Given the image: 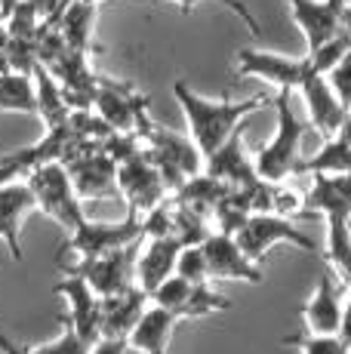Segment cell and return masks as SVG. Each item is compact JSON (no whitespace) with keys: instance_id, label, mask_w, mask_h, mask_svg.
<instances>
[{"instance_id":"cell-33","label":"cell","mask_w":351,"mask_h":354,"mask_svg":"<svg viewBox=\"0 0 351 354\" xmlns=\"http://www.w3.org/2000/svg\"><path fill=\"white\" fill-rule=\"evenodd\" d=\"M173 3H179V10L188 16V12H191L194 6L200 3V0H173ZM216 3L228 6V10H231L234 16H240V22H244L247 28H249V34H256V37H259V31H262V28H259V22H256V19H253V12L247 10V3H244V0H216Z\"/></svg>"},{"instance_id":"cell-36","label":"cell","mask_w":351,"mask_h":354,"mask_svg":"<svg viewBox=\"0 0 351 354\" xmlns=\"http://www.w3.org/2000/svg\"><path fill=\"white\" fill-rule=\"evenodd\" d=\"M19 176H25V169H19V167H12V163L0 160V185H6V182L19 179Z\"/></svg>"},{"instance_id":"cell-27","label":"cell","mask_w":351,"mask_h":354,"mask_svg":"<svg viewBox=\"0 0 351 354\" xmlns=\"http://www.w3.org/2000/svg\"><path fill=\"white\" fill-rule=\"evenodd\" d=\"M231 308V299L222 296L219 290H213L210 283H194L188 290V296L176 305L173 315L179 321H194V317H207V315H219V311Z\"/></svg>"},{"instance_id":"cell-39","label":"cell","mask_w":351,"mask_h":354,"mask_svg":"<svg viewBox=\"0 0 351 354\" xmlns=\"http://www.w3.org/2000/svg\"><path fill=\"white\" fill-rule=\"evenodd\" d=\"M339 139H345L348 145H351V111H345V120H342V127H339Z\"/></svg>"},{"instance_id":"cell-6","label":"cell","mask_w":351,"mask_h":354,"mask_svg":"<svg viewBox=\"0 0 351 354\" xmlns=\"http://www.w3.org/2000/svg\"><path fill=\"white\" fill-rule=\"evenodd\" d=\"M148 96H142L133 84L124 80H111V77H99V90H96V108L102 114V120L114 133H136L142 136L151 127V114H148Z\"/></svg>"},{"instance_id":"cell-3","label":"cell","mask_w":351,"mask_h":354,"mask_svg":"<svg viewBox=\"0 0 351 354\" xmlns=\"http://www.w3.org/2000/svg\"><path fill=\"white\" fill-rule=\"evenodd\" d=\"M139 139H142V148H145V158L160 169V176H164L167 188L173 194L185 185V179L204 173V154H200V148L188 136L173 133V129L151 120V127Z\"/></svg>"},{"instance_id":"cell-10","label":"cell","mask_w":351,"mask_h":354,"mask_svg":"<svg viewBox=\"0 0 351 354\" xmlns=\"http://www.w3.org/2000/svg\"><path fill=\"white\" fill-rule=\"evenodd\" d=\"M234 241L240 243V250H244L253 262H262L268 250L278 247V243H293V247L305 250V253H317L314 241L308 234H302L293 219H281V216H274V213H253L244 225L238 228Z\"/></svg>"},{"instance_id":"cell-18","label":"cell","mask_w":351,"mask_h":354,"mask_svg":"<svg viewBox=\"0 0 351 354\" xmlns=\"http://www.w3.org/2000/svg\"><path fill=\"white\" fill-rule=\"evenodd\" d=\"M204 173H210L213 179L225 182L228 188H247L253 182H259V173H256V160L247 158L244 151V136L234 129L225 142L204 160Z\"/></svg>"},{"instance_id":"cell-19","label":"cell","mask_w":351,"mask_h":354,"mask_svg":"<svg viewBox=\"0 0 351 354\" xmlns=\"http://www.w3.org/2000/svg\"><path fill=\"white\" fill-rule=\"evenodd\" d=\"M185 243L179 237H148L145 250L136 259V283L151 296L170 274H176V262Z\"/></svg>"},{"instance_id":"cell-25","label":"cell","mask_w":351,"mask_h":354,"mask_svg":"<svg viewBox=\"0 0 351 354\" xmlns=\"http://www.w3.org/2000/svg\"><path fill=\"white\" fill-rule=\"evenodd\" d=\"M314 173H339L351 176V145L339 136H327L321 145V151H314L312 158L296 163L293 176H314Z\"/></svg>"},{"instance_id":"cell-5","label":"cell","mask_w":351,"mask_h":354,"mask_svg":"<svg viewBox=\"0 0 351 354\" xmlns=\"http://www.w3.org/2000/svg\"><path fill=\"white\" fill-rule=\"evenodd\" d=\"M25 182L31 185L37 201V213H44L46 219H53L59 228L74 231L84 216V201L74 192L68 169L62 163H40V167H31L25 173Z\"/></svg>"},{"instance_id":"cell-37","label":"cell","mask_w":351,"mask_h":354,"mask_svg":"<svg viewBox=\"0 0 351 354\" xmlns=\"http://www.w3.org/2000/svg\"><path fill=\"white\" fill-rule=\"evenodd\" d=\"M0 351L3 354H25V345H16L6 333H0Z\"/></svg>"},{"instance_id":"cell-26","label":"cell","mask_w":351,"mask_h":354,"mask_svg":"<svg viewBox=\"0 0 351 354\" xmlns=\"http://www.w3.org/2000/svg\"><path fill=\"white\" fill-rule=\"evenodd\" d=\"M0 111L37 114V93L31 74L0 71Z\"/></svg>"},{"instance_id":"cell-34","label":"cell","mask_w":351,"mask_h":354,"mask_svg":"<svg viewBox=\"0 0 351 354\" xmlns=\"http://www.w3.org/2000/svg\"><path fill=\"white\" fill-rule=\"evenodd\" d=\"M126 351H130V342H126V339H108V336L96 339L90 348V354H126Z\"/></svg>"},{"instance_id":"cell-9","label":"cell","mask_w":351,"mask_h":354,"mask_svg":"<svg viewBox=\"0 0 351 354\" xmlns=\"http://www.w3.org/2000/svg\"><path fill=\"white\" fill-rule=\"evenodd\" d=\"M139 250H142V241L136 243H126L120 250H111V253H102V256H93V259H80L77 265H71V274H80L93 290L96 296H114L120 290H130L136 283V259H139Z\"/></svg>"},{"instance_id":"cell-8","label":"cell","mask_w":351,"mask_h":354,"mask_svg":"<svg viewBox=\"0 0 351 354\" xmlns=\"http://www.w3.org/2000/svg\"><path fill=\"white\" fill-rule=\"evenodd\" d=\"M136 241H145L142 237V216L136 213H126V219H120V222L84 219L74 231H68L59 253H77L80 259H93V256L111 253V250H120Z\"/></svg>"},{"instance_id":"cell-43","label":"cell","mask_w":351,"mask_h":354,"mask_svg":"<svg viewBox=\"0 0 351 354\" xmlns=\"http://www.w3.org/2000/svg\"><path fill=\"white\" fill-rule=\"evenodd\" d=\"M342 3H345V0H342Z\"/></svg>"},{"instance_id":"cell-30","label":"cell","mask_w":351,"mask_h":354,"mask_svg":"<svg viewBox=\"0 0 351 354\" xmlns=\"http://www.w3.org/2000/svg\"><path fill=\"white\" fill-rule=\"evenodd\" d=\"M176 274H182L191 283H210V274H207V256L200 243H188L182 247L179 262H176Z\"/></svg>"},{"instance_id":"cell-42","label":"cell","mask_w":351,"mask_h":354,"mask_svg":"<svg viewBox=\"0 0 351 354\" xmlns=\"http://www.w3.org/2000/svg\"><path fill=\"white\" fill-rule=\"evenodd\" d=\"M348 354H351V348H348Z\"/></svg>"},{"instance_id":"cell-28","label":"cell","mask_w":351,"mask_h":354,"mask_svg":"<svg viewBox=\"0 0 351 354\" xmlns=\"http://www.w3.org/2000/svg\"><path fill=\"white\" fill-rule=\"evenodd\" d=\"M268 213L281 216V219H308V216H314L308 209V192L287 185V182H272V207H268Z\"/></svg>"},{"instance_id":"cell-31","label":"cell","mask_w":351,"mask_h":354,"mask_svg":"<svg viewBox=\"0 0 351 354\" xmlns=\"http://www.w3.org/2000/svg\"><path fill=\"white\" fill-rule=\"evenodd\" d=\"M281 345H293L302 354H348V345L339 336H287Z\"/></svg>"},{"instance_id":"cell-35","label":"cell","mask_w":351,"mask_h":354,"mask_svg":"<svg viewBox=\"0 0 351 354\" xmlns=\"http://www.w3.org/2000/svg\"><path fill=\"white\" fill-rule=\"evenodd\" d=\"M339 339L351 348V290H348V302L342 305V324H339Z\"/></svg>"},{"instance_id":"cell-40","label":"cell","mask_w":351,"mask_h":354,"mask_svg":"<svg viewBox=\"0 0 351 354\" xmlns=\"http://www.w3.org/2000/svg\"><path fill=\"white\" fill-rule=\"evenodd\" d=\"M19 3H22V0H0V19H10V12L16 10Z\"/></svg>"},{"instance_id":"cell-21","label":"cell","mask_w":351,"mask_h":354,"mask_svg":"<svg viewBox=\"0 0 351 354\" xmlns=\"http://www.w3.org/2000/svg\"><path fill=\"white\" fill-rule=\"evenodd\" d=\"M176 324H182L179 317L151 302L145 308V315H142V321L136 324V330L130 333L126 342H130V348L139 351V354H167Z\"/></svg>"},{"instance_id":"cell-14","label":"cell","mask_w":351,"mask_h":354,"mask_svg":"<svg viewBox=\"0 0 351 354\" xmlns=\"http://www.w3.org/2000/svg\"><path fill=\"white\" fill-rule=\"evenodd\" d=\"M148 305H151V296L139 283H133L130 290L114 292V296H105L102 315H99V339H130V333L136 330Z\"/></svg>"},{"instance_id":"cell-41","label":"cell","mask_w":351,"mask_h":354,"mask_svg":"<svg viewBox=\"0 0 351 354\" xmlns=\"http://www.w3.org/2000/svg\"><path fill=\"white\" fill-rule=\"evenodd\" d=\"M90 3H102V0H90Z\"/></svg>"},{"instance_id":"cell-12","label":"cell","mask_w":351,"mask_h":354,"mask_svg":"<svg viewBox=\"0 0 351 354\" xmlns=\"http://www.w3.org/2000/svg\"><path fill=\"white\" fill-rule=\"evenodd\" d=\"M204 256H207V274L213 281H247V283H262L265 274H262L259 262H253L240 243L234 241V234H222V231H213L204 243Z\"/></svg>"},{"instance_id":"cell-17","label":"cell","mask_w":351,"mask_h":354,"mask_svg":"<svg viewBox=\"0 0 351 354\" xmlns=\"http://www.w3.org/2000/svg\"><path fill=\"white\" fill-rule=\"evenodd\" d=\"M293 12V22L305 34L308 53L323 46L339 34V16H342V0H283Z\"/></svg>"},{"instance_id":"cell-11","label":"cell","mask_w":351,"mask_h":354,"mask_svg":"<svg viewBox=\"0 0 351 354\" xmlns=\"http://www.w3.org/2000/svg\"><path fill=\"white\" fill-rule=\"evenodd\" d=\"M312 68H314L312 56L290 59L262 50H238V56H234V71L240 77H259L265 84L278 86V90H299Z\"/></svg>"},{"instance_id":"cell-4","label":"cell","mask_w":351,"mask_h":354,"mask_svg":"<svg viewBox=\"0 0 351 354\" xmlns=\"http://www.w3.org/2000/svg\"><path fill=\"white\" fill-rule=\"evenodd\" d=\"M62 167L80 201H108L117 197V160L105 151V139H80L65 154Z\"/></svg>"},{"instance_id":"cell-15","label":"cell","mask_w":351,"mask_h":354,"mask_svg":"<svg viewBox=\"0 0 351 354\" xmlns=\"http://www.w3.org/2000/svg\"><path fill=\"white\" fill-rule=\"evenodd\" d=\"M299 93H302V99H305V105H308V124H312L323 139L339 133L342 120H345V108H342V102L336 99L333 86L327 84V74H323L317 65L308 71V77L302 80Z\"/></svg>"},{"instance_id":"cell-38","label":"cell","mask_w":351,"mask_h":354,"mask_svg":"<svg viewBox=\"0 0 351 354\" xmlns=\"http://www.w3.org/2000/svg\"><path fill=\"white\" fill-rule=\"evenodd\" d=\"M339 31H345L348 34V40H351V3L345 0V6H342V16H339Z\"/></svg>"},{"instance_id":"cell-29","label":"cell","mask_w":351,"mask_h":354,"mask_svg":"<svg viewBox=\"0 0 351 354\" xmlns=\"http://www.w3.org/2000/svg\"><path fill=\"white\" fill-rule=\"evenodd\" d=\"M59 324H62V336L53 339V342H46V345H37V348L25 345V354H90L93 345L86 342L77 330H74V324H71L68 315L59 317Z\"/></svg>"},{"instance_id":"cell-32","label":"cell","mask_w":351,"mask_h":354,"mask_svg":"<svg viewBox=\"0 0 351 354\" xmlns=\"http://www.w3.org/2000/svg\"><path fill=\"white\" fill-rule=\"evenodd\" d=\"M327 84L333 86V93H336V99L342 102V108L351 111V46H348L345 56L327 71Z\"/></svg>"},{"instance_id":"cell-2","label":"cell","mask_w":351,"mask_h":354,"mask_svg":"<svg viewBox=\"0 0 351 354\" xmlns=\"http://www.w3.org/2000/svg\"><path fill=\"white\" fill-rule=\"evenodd\" d=\"M290 93L293 90H278L274 96V111H278V129H274V139L256 154V173L265 182H283L296 173V163H299V148H302V136L312 124L299 118L290 105Z\"/></svg>"},{"instance_id":"cell-13","label":"cell","mask_w":351,"mask_h":354,"mask_svg":"<svg viewBox=\"0 0 351 354\" xmlns=\"http://www.w3.org/2000/svg\"><path fill=\"white\" fill-rule=\"evenodd\" d=\"M31 213H37V201L31 185L19 176V179L0 185V241L6 243L12 262H22V243H19V234H22V225Z\"/></svg>"},{"instance_id":"cell-22","label":"cell","mask_w":351,"mask_h":354,"mask_svg":"<svg viewBox=\"0 0 351 354\" xmlns=\"http://www.w3.org/2000/svg\"><path fill=\"white\" fill-rule=\"evenodd\" d=\"M31 77H35V93H37V118L44 120V127L50 129V127L65 124V120L71 118L74 108L68 105V99H65L59 80L53 77V71L37 62L35 71H31Z\"/></svg>"},{"instance_id":"cell-7","label":"cell","mask_w":351,"mask_h":354,"mask_svg":"<svg viewBox=\"0 0 351 354\" xmlns=\"http://www.w3.org/2000/svg\"><path fill=\"white\" fill-rule=\"evenodd\" d=\"M167 182L160 169L145 158V148L117 160V194L126 201V213L145 216L167 197Z\"/></svg>"},{"instance_id":"cell-1","label":"cell","mask_w":351,"mask_h":354,"mask_svg":"<svg viewBox=\"0 0 351 354\" xmlns=\"http://www.w3.org/2000/svg\"><path fill=\"white\" fill-rule=\"evenodd\" d=\"M173 96H176V102H179L182 114H185L188 129H191V139H194V145L200 148L204 160L210 158V154L234 133V129H238V124L247 118V114L272 105V99H268L265 93L249 96L244 102H231V99L213 102V99L198 96L185 80H176L173 84Z\"/></svg>"},{"instance_id":"cell-20","label":"cell","mask_w":351,"mask_h":354,"mask_svg":"<svg viewBox=\"0 0 351 354\" xmlns=\"http://www.w3.org/2000/svg\"><path fill=\"white\" fill-rule=\"evenodd\" d=\"M302 321H305V330L312 336H339L342 302H339V290H336V281L330 271L321 274L312 299L302 308Z\"/></svg>"},{"instance_id":"cell-23","label":"cell","mask_w":351,"mask_h":354,"mask_svg":"<svg viewBox=\"0 0 351 354\" xmlns=\"http://www.w3.org/2000/svg\"><path fill=\"white\" fill-rule=\"evenodd\" d=\"M96 12L99 3H90V0H71L65 6V12L59 16V31L65 34L71 50L77 53H93L96 44H93V28H96Z\"/></svg>"},{"instance_id":"cell-24","label":"cell","mask_w":351,"mask_h":354,"mask_svg":"<svg viewBox=\"0 0 351 354\" xmlns=\"http://www.w3.org/2000/svg\"><path fill=\"white\" fill-rule=\"evenodd\" d=\"M327 219V262L342 283L351 290V216L348 213H323Z\"/></svg>"},{"instance_id":"cell-16","label":"cell","mask_w":351,"mask_h":354,"mask_svg":"<svg viewBox=\"0 0 351 354\" xmlns=\"http://www.w3.org/2000/svg\"><path fill=\"white\" fill-rule=\"evenodd\" d=\"M53 292L68 299V317H71L74 330H77L90 345L96 342L99 339V315H102V296H96V290H93L80 274H71V271H65L62 281H56Z\"/></svg>"}]
</instances>
